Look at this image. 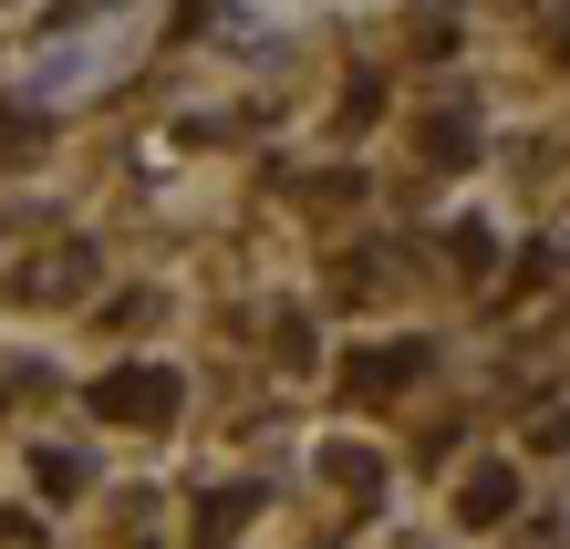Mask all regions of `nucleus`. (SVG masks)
I'll return each mask as SVG.
<instances>
[{
	"mask_svg": "<svg viewBox=\"0 0 570 549\" xmlns=\"http://www.w3.org/2000/svg\"><path fill=\"white\" fill-rule=\"evenodd\" d=\"M509 508H519V467H478L456 488V519L466 529H509Z\"/></svg>",
	"mask_w": 570,
	"mask_h": 549,
	"instance_id": "nucleus-3",
	"label": "nucleus"
},
{
	"mask_svg": "<svg viewBox=\"0 0 570 549\" xmlns=\"http://www.w3.org/2000/svg\"><path fill=\"white\" fill-rule=\"evenodd\" d=\"M425 373V342H384V353H353L343 363V404H394Z\"/></svg>",
	"mask_w": 570,
	"mask_h": 549,
	"instance_id": "nucleus-2",
	"label": "nucleus"
},
{
	"mask_svg": "<svg viewBox=\"0 0 570 549\" xmlns=\"http://www.w3.org/2000/svg\"><path fill=\"white\" fill-rule=\"evenodd\" d=\"M488 249H498V238H488V228H478V218H466V228H456V238H446V259H456V269H466V281H478V269H488Z\"/></svg>",
	"mask_w": 570,
	"mask_h": 549,
	"instance_id": "nucleus-7",
	"label": "nucleus"
},
{
	"mask_svg": "<svg viewBox=\"0 0 570 549\" xmlns=\"http://www.w3.org/2000/svg\"><path fill=\"white\" fill-rule=\"evenodd\" d=\"M187 404V384L166 363H125V373H105V384H94V415H115V425H166Z\"/></svg>",
	"mask_w": 570,
	"mask_h": 549,
	"instance_id": "nucleus-1",
	"label": "nucleus"
},
{
	"mask_svg": "<svg viewBox=\"0 0 570 549\" xmlns=\"http://www.w3.org/2000/svg\"><path fill=\"white\" fill-rule=\"evenodd\" d=\"M415 146H425V166H466V156H478V115H466V105L425 115V135H415Z\"/></svg>",
	"mask_w": 570,
	"mask_h": 549,
	"instance_id": "nucleus-5",
	"label": "nucleus"
},
{
	"mask_svg": "<svg viewBox=\"0 0 570 549\" xmlns=\"http://www.w3.org/2000/svg\"><path fill=\"white\" fill-rule=\"evenodd\" d=\"M560 52H570V31H560Z\"/></svg>",
	"mask_w": 570,
	"mask_h": 549,
	"instance_id": "nucleus-9",
	"label": "nucleus"
},
{
	"mask_svg": "<svg viewBox=\"0 0 570 549\" xmlns=\"http://www.w3.org/2000/svg\"><path fill=\"white\" fill-rule=\"evenodd\" d=\"M249 508H259V488H218L208 508H197V539H208V549H228V539L249 529Z\"/></svg>",
	"mask_w": 570,
	"mask_h": 549,
	"instance_id": "nucleus-6",
	"label": "nucleus"
},
{
	"mask_svg": "<svg viewBox=\"0 0 570 549\" xmlns=\"http://www.w3.org/2000/svg\"><path fill=\"white\" fill-rule=\"evenodd\" d=\"M73 281H83V249H73V259H52V269H31L21 291H42V301H52V291H73Z\"/></svg>",
	"mask_w": 570,
	"mask_h": 549,
	"instance_id": "nucleus-8",
	"label": "nucleus"
},
{
	"mask_svg": "<svg viewBox=\"0 0 570 549\" xmlns=\"http://www.w3.org/2000/svg\"><path fill=\"white\" fill-rule=\"evenodd\" d=\"M322 477H332L343 498H384V457H374V445H353V435L322 445Z\"/></svg>",
	"mask_w": 570,
	"mask_h": 549,
	"instance_id": "nucleus-4",
	"label": "nucleus"
}]
</instances>
